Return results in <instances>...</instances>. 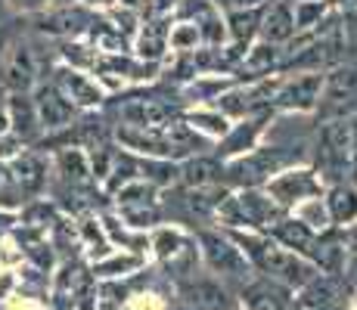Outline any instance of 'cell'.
I'll use <instances>...</instances> for the list:
<instances>
[{"instance_id":"1","label":"cell","mask_w":357,"mask_h":310,"mask_svg":"<svg viewBox=\"0 0 357 310\" xmlns=\"http://www.w3.org/2000/svg\"><path fill=\"white\" fill-rule=\"evenodd\" d=\"M286 211L264 192V186H243L239 192H230L221 202L215 215V224H224L230 230H255V233H271L273 224L283 217Z\"/></svg>"},{"instance_id":"2","label":"cell","mask_w":357,"mask_h":310,"mask_svg":"<svg viewBox=\"0 0 357 310\" xmlns=\"http://www.w3.org/2000/svg\"><path fill=\"white\" fill-rule=\"evenodd\" d=\"M196 242H199V254H202L205 267L215 273L218 279H227V282H239V286H249L252 282V261L245 258V251L239 248L227 233L221 230H199L196 233Z\"/></svg>"},{"instance_id":"3","label":"cell","mask_w":357,"mask_h":310,"mask_svg":"<svg viewBox=\"0 0 357 310\" xmlns=\"http://www.w3.org/2000/svg\"><path fill=\"white\" fill-rule=\"evenodd\" d=\"M298 162V153H289L286 146H255L252 153L224 162V183L243 186H264L273 174L283 168H292Z\"/></svg>"},{"instance_id":"4","label":"cell","mask_w":357,"mask_h":310,"mask_svg":"<svg viewBox=\"0 0 357 310\" xmlns=\"http://www.w3.org/2000/svg\"><path fill=\"white\" fill-rule=\"evenodd\" d=\"M314 171L324 183H345L348 177V118H329L314 137Z\"/></svg>"},{"instance_id":"5","label":"cell","mask_w":357,"mask_h":310,"mask_svg":"<svg viewBox=\"0 0 357 310\" xmlns=\"http://www.w3.org/2000/svg\"><path fill=\"white\" fill-rule=\"evenodd\" d=\"M159 196H162L159 186L137 177V180H130L121 186V189L112 192V202H115V208H119V217L125 220L128 226L146 230V226H155L162 220V199Z\"/></svg>"},{"instance_id":"6","label":"cell","mask_w":357,"mask_h":310,"mask_svg":"<svg viewBox=\"0 0 357 310\" xmlns=\"http://www.w3.org/2000/svg\"><path fill=\"white\" fill-rule=\"evenodd\" d=\"M357 112V62H335L324 72V91H320L317 115L329 118H351Z\"/></svg>"},{"instance_id":"7","label":"cell","mask_w":357,"mask_h":310,"mask_svg":"<svg viewBox=\"0 0 357 310\" xmlns=\"http://www.w3.org/2000/svg\"><path fill=\"white\" fill-rule=\"evenodd\" d=\"M324 189H326V183L320 180L314 164H292V168H283L280 174H273L271 180L264 183V192L283 211H292L295 205H301L305 199L324 196Z\"/></svg>"},{"instance_id":"8","label":"cell","mask_w":357,"mask_h":310,"mask_svg":"<svg viewBox=\"0 0 357 310\" xmlns=\"http://www.w3.org/2000/svg\"><path fill=\"white\" fill-rule=\"evenodd\" d=\"M155 258L162 261L165 270H171L174 277H187L193 273V267L199 264V242L196 236H190L181 226H159L149 239Z\"/></svg>"},{"instance_id":"9","label":"cell","mask_w":357,"mask_h":310,"mask_svg":"<svg viewBox=\"0 0 357 310\" xmlns=\"http://www.w3.org/2000/svg\"><path fill=\"white\" fill-rule=\"evenodd\" d=\"M93 16H97V10L87 3H63V6H47V10L31 13V22L38 34L66 40V38H84Z\"/></svg>"},{"instance_id":"10","label":"cell","mask_w":357,"mask_h":310,"mask_svg":"<svg viewBox=\"0 0 357 310\" xmlns=\"http://www.w3.org/2000/svg\"><path fill=\"white\" fill-rule=\"evenodd\" d=\"M320 91H324V72L280 75V84H277V91H273V109L311 115V112H317Z\"/></svg>"},{"instance_id":"11","label":"cell","mask_w":357,"mask_h":310,"mask_svg":"<svg viewBox=\"0 0 357 310\" xmlns=\"http://www.w3.org/2000/svg\"><path fill=\"white\" fill-rule=\"evenodd\" d=\"M0 84L10 93H31L40 84V56L31 40L19 38L10 44L0 65Z\"/></svg>"},{"instance_id":"12","label":"cell","mask_w":357,"mask_h":310,"mask_svg":"<svg viewBox=\"0 0 357 310\" xmlns=\"http://www.w3.org/2000/svg\"><path fill=\"white\" fill-rule=\"evenodd\" d=\"M50 81L81 109V112H97L102 102L109 100V93L102 91V84L97 78H91V72H84V68H72V65H66V62H59V65L53 68Z\"/></svg>"},{"instance_id":"13","label":"cell","mask_w":357,"mask_h":310,"mask_svg":"<svg viewBox=\"0 0 357 310\" xmlns=\"http://www.w3.org/2000/svg\"><path fill=\"white\" fill-rule=\"evenodd\" d=\"M31 100H34V109H38V118H40L44 134H59V130L72 127V121L78 118V112H81L53 81H40V84L31 91Z\"/></svg>"},{"instance_id":"14","label":"cell","mask_w":357,"mask_h":310,"mask_svg":"<svg viewBox=\"0 0 357 310\" xmlns=\"http://www.w3.org/2000/svg\"><path fill=\"white\" fill-rule=\"evenodd\" d=\"M93 72L97 78H115L119 84H153L162 75V62H146L134 53H100Z\"/></svg>"},{"instance_id":"15","label":"cell","mask_w":357,"mask_h":310,"mask_svg":"<svg viewBox=\"0 0 357 310\" xmlns=\"http://www.w3.org/2000/svg\"><path fill=\"white\" fill-rule=\"evenodd\" d=\"M271 115L273 112H261V115H245V118L233 121L227 134L215 143V155L221 162H230V158H239V155L252 153L255 146H261V137H264Z\"/></svg>"},{"instance_id":"16","label":"cell","mask_w":357,"mask_h":310,"mask_svg":"<svg viewBox=\"0 0 357 310\" xmlns=\"http://www.w3.org/2000/svg\"><path fill=\"white\" fill-rule=\"evenodd\" d=\"M93 286V273L78 261H63L53 279V310H78L87 304V292Z\"/></svg>"},{"instance_id":"17","label":"cell","mask_w":357,"mask_h":310,"mask_svg":"<svg viewBox=\"0 0 357 310\" xmlns=\"http://www.w3.org/2000/svg\"><path fill=\"white\" fill-rule=\"evenodd\" d=\"M171 16H140V29L134 34L130 53L146 62H165L168 59V31H171Z\"/></svg>"},{"instance_id":"18","label":"cell","mask_w":357,"mask_h":310,"mask_svg":"<svg viewBox=\"0 0 357 310\" xmlns=\"http://www.w3.org/2000/svg\"><path fill=\"white\" fill-rule=\"evenodd\" d=\"M181 298L190 310H233V298L221 279L190 277L181 282Z\"/></svg>"},{"instance_id":"19","label":"cell","mask_w":357,"mask_h":310,"mask_svg":"<svg viewBox=\"0 0 357 310\" xmlns=\"http://www.w3.org/2000/svg\"><path fill=\"white\" fill-rule=\"evenodd\" d=\"M13 177H16L22 196H40L50 186V158L44 153H38L34 146L22 149L16 158L10 162Z\"/></svg>"},{"instance_id":"20","label":"cell","mask_w":357,"mask_h":310,"mask_svg":"<svg viewBox=\"0 0 357 310\" xmlns=\"http://www.w3.org/2000/svg\"><path fill=\"white\" fill-rule=\"evenodd\" d=\"M6 118H10V130L25 143V146H38V143L44 140V127H40L31 93H10L6 96Z\"/></svg>"},{"instance_id":"21","label":"cell","mask_w":357,"mask_h":310,"mask_svg":"<svg viewBox=\"0 0 357 310\" xmlns=\"http://www.w3.org/2000/svg\"><path fill=\"white\" fill-rule=\"evenodd\" d=\"M280 56H283V47L258 40V44H252L249 50H245V56L239 59L233 78H236L239 84H249V81H261V78H271V75H280Z\"/></svg>"},{"instance_id":"22","label":"cell","mask_w":357,"mask_h":310,"mask_svg":"<svg viewBox=\"0 0 357 310\" xmlns=\"http://www.w3.org/2000/svg\"><path fill=\"white\" fill-rule=\"evenodd\" d=\"M50 180L53 183H66V186H93L97 177L91 171V162H87V153L81 146H63L56 149L50 162Z\"/></svg>"},{"instance_id":"23","label":"cell","mask_w":357,"mask_h":310,"mask_svg":"<svg viewBox=\"0 0 357 310\" xmlns=\"http://www.w3.org/2000/svg\"><path fill=\"white\" fill-rule=\"evenodd\" d=\"M295 16H292V0H273V3H264L261 10V25H258V40H267V44H289L295 38Z\"/></svg>"},{"instance_id":"24","label":"cell","mask_w":357,"mask_h":310,"mask_svg":"<svg viewBox=\"0 0 357 310\" xmlns=\"http://www.w3.org/2000/svg\"><path fill=\"white\" fill-rule=\"evenodd\" d=\"M236 84L233 75H196L193 81H187L183 87H177V96L187 106H211L224 91Z\"/></svg>"},{"instance_id":"25","label":"cell","mask_w":357,"mask_h":310,"mask_svg":"<svg viewBox=\"0 0 357 310\" xmlns=\"http://www.w3.org/2000/svg\"><path fill=\"white\" fill-rule=\"evenodd\" d=\"M324 202L329 211V220L335 226H354L357 224V183H333L324 189Z\"/></svg>"},{"instance_id":"26","label":"cell","mask_w":357,"mask_h":310,"mask_svg":"<svg viewBox=\"0 0 357 310\" xmlns=\"http://www.w3.org/2000/svg\"><path fill=\"white\" fill-rule=\"evenodd\" d=\"M181 186H215L224 183V162L218 155H190L181 162Z\"/></svg>"},{"instance_id":"27","label":"cell","mask_w":357,"mask_h":310,"mask_svg":"<svg viewBox=\"0 0 357 310\" xmlns=\"http://www.w3.org/2000/svg\"><path fill=\"white\" fill-rule=\"evenodd\" d=\"M183 121H187L190 127H193L196 134L202 137V140H208V143H218L233 124L227 115L218 112L215 106H190V109H183Z\"/></svg>"},{"instance_id":"28","label":"cell","mask_w":357,"mask_h":310,"mask_svg":"<svg viewBox=\"0 0 357 310\" xmlns=\"http://www.w3.org/2000/svg\"><path fill=\"white\" fill-rule=\"evenodd\" d=\"M267 236H271L273 242H280L283 248H289V251H298V254H305V258H307V251H311L314 236H317V233L307 230L298 217H292L289 211H286V215L273 224V230L267 233Z\"/></svg>"},{"instance_id":"29","label":"cell","mask_w":357,"mask_h":310,"mask_svg":"<svg viewBox=\"0 0 357 310\" xmlns=\"http://www.w3.org/2000/svg\"><path fill=\"white\" fill-rule=\"evenodd\" d=\"M261 10H264V6H255V10H230L227 16H224L230 44H239V47H245V50L255 44L258 25H261Z\"/></svg>"},{"instance_id":"30","label":"cell","mask_w":357,"mask_h":310,"mask_svg":"<svg viewBox=\"0 0 357 310\" xmlns=\"http://www.w3.org/2000/svg\"><path fill=\"white\" fill-rule=\"evenodd\" d=\"M140 177V155L128 153V149H115V158H112V168H109L106 180H102V192L112 196L115 189H121L125 183L137 180Z\"/></svg>"},{"instance_id":"31","label":"cell","mask_w":357,"mask_h":310,"mask_svg":"<svg viewBox=\"0 0 357 310\" xmlns=\"http://www.w3.org/2000/svg\"><path fill=\"white\" fill-rule=\"evenodd\" d=\"M59 62H66V65L72 68H84V72H93V65H97V56L100 50L91 44V40H81V38H66L59 40Z\"/></svg>"},{"instance_id":"32","label":"cell","mask_w":357,"mask_h":310,"mask_svg":"<svg viewBox=\"0 0 357 310\" xmlns=\"http://www.w3.org/2000/svg\"><path fill=\"white\" fill-rule=\"evenodd\" d=\"M289 215H292V217H298L301 224H305L307 230H314V233H324V230H329V226H333V220H329V211H326L324 196L305 199L301 205H295Z\"/></svg>"},{"instance_id":"33","label":"cell","mask_w":357,"mask_h":310,"mask_svg":"<svg viewBox=\"0 0 357 310\" xmlns=\"http://www.w3.org/2000/svg\"><path fill=\"white\" fill-rule=\"evenodd\" d=\"M292 16H295V31H311L329 16L326 0H292Z\"/></svg>"},{"instance_id":"34","label":"cell","mask_w":357,"mask_h":310,"mask_svg":"<svg viewBox=\"0 0 357 310\" xmlns=\"http://www.w3.org/2000/svg\"><path fill=\"white\" fill-rule=\"evenodd\" d=\"M202 47V34L196 22H171L168 31V53H196Z\"/></svg>"},{"instance_id":"35","label":"cell","mask_w":357,"mask_h":310,"mask_svg":"<svg viewBox=\"0 0 357 310\" xmlns=\"http://www.w3.org/2000/svg\"><path fill=\"white\" fill-rule=\"evenodd\" d=\"M140 267V258L130 251H115V254H106L102 261H97V267H93V277L100 279H119V277H128L130 270H137Z\"/></svg>"},{"instance_id":"36","label":"cell","mask_w":357,"mask_h":310,"mask_svg":"<svg viewBox=\"0 0 357 310\" xmlns=\"http://www.w3.org/2000/svg\"><path fill=\"white\" fill-rule=\"evenodd\" d=\"M100 224L106 230L109 242H121V248H130V251H143L146 248V236H134L119 215H100Z\"/></svg>"},{"instance_id":"37","label":"cell","mask_w":357,"mask_h":310,"mask_svg":"<svg viewBox=\"0 0 357 310\" xmlns=\"http://www.w3.org/2000/svg\"><path fill=\"white\" fill-rule=\"evenodd\" d=\"M348 174L357 183V112L348 118Z\"/></svg>"},{"instance_id":"38","label":"cell","mask_w":357,"mask_h":310,"mask_svg":"<svg viewBox=\"0 0 357 310\" xmlns=\"http://www.w3.org/2000/svg\"><path fill=\"white\" fill-rule=\"evenodd\" d=\"M177 6V0H140L143 16H171Z\"/></svg>"},{"instance_id":"39","label":"cell","mask_w":357,"mask_h":310,"mask_svg":"<svg viewBox=\"0 0 357 310\" xmlns=\"http://www.w3.org/2000/svg\"><path fill=\"white\" fill-rule=\"evenodd\" d=\"M221 10H255V6H264V3H271V0H215Z\"/></svg>"},{"instance_id":"40","label":"cell","mask_w":357,"mask_h":310,"mask_svg":"<svg viewBox=\"0 0 357 310\" xmlns=\"http://www.w3.org/2000/svg\"><path fill=\"white\" fill-rule=\"evenodd\" d=\"M13 3H16V10H22V13H38V10L53 6V0H13Z\"/></svg>"},{"instance_id":"41","label":"cell","mask_w":357,"mask_h":310,"mask_svg":"<svg viewBox=\"0 0 357 310\" xmlns=\"http://www.w3.org/2000/svg\"><path fill=\"white\" fill-rule=\"evenodd\" d=\"M13 226H16V215H13V211H6V208H0V233L13 230Z\"/></svg>"},{"instance_id":"42","label":"cell","mask_w":357,"mask_h":310,"mask_svg":"<svg viewBox=\"0 0 357 310\" xmlns=\"http://www.w3.org/2000/svg\"><path fill=\"white\" fill-rule=\"evenodd\" d=\"M66 3H87V6H93V10H102V6H109L112 0H66Z\"/></svg>"},{"instance_id":"43","label":"cell","mask_w":357,"mask_h":310,"mask_svg":"<svg viewBox=\"0 0 357 310\" xmlns=\"http://www.w3.org/2000/svg\"><path fill=\"white\" fill-rule=\"evenodd\" d=\"M13 16V6H10V0H0V25H6V19Z\"/></svg>"},{"instance_id":"44","label":"cell","mask_w":357,"mask_h":310,"mask_svg":"<svg viewBox=\"0 0 357 310\" xmlns=\"http://www.w3.org/2000/svg\"><path fill=\"white\" fill-rule=\"evenodd\" d=\"M119 6H130V10H140V0H112Z\"/></svg>"},{"instance_id":"45","label":"cell","mask_w":357,"mask_h":310,"mask_svg":"<svg viewBox=\"0 0 357 310\" xmlns=\"http://www.w3.org/2000/svg\"><path fill=\"white\" fill-rule=\"evenodd\" d=\"M6 96H10V91H6V87L0 84V112H3V109H6Z\"/></svg>"},{"instance_id":"46","label":"cell","mask_w":357,"mask_h":310,"mask_svg":"<svg viewBox=\"0 0 357 310\" xmlns=\"http://www.w3.org/2000/svg\"><path fill=\"white\" fill-rule=\"evenodd\" d=\"M348 245H351V251L357 254V226H354V230H351V236H348Z\"/></svg>"},{"instance_id":"47","label":"cell","mask_w":357,"mask_h":310,"mask_svg":"<svg viewBox=\"0 0 357 310\" xmlns=\"http://www.w3.org/2000/svg\"><path fill=\"white\" fill-rule=\"evenodd\" d=\"M345 3H357V0H326V6H345Z\"/></svg>"},{"instance_id":"48","label":"cell","mask_w":357,"mask_h":310,"mask_svg":"<svg viewBox=\"0 0 357 310\" xmlns=\"http://www.w3.org/2000/svg\"><path fill=\"white\" fill-rule=\"evenodd\" d=\"M78 310H97V307H93V304H81Z\"/></svg>"},{"instance_id":"49","label":"cell","mask_w":357,"mask_h":310,"mask_svg":"<svg viewBox=\"0 0 357 310\" xmlns=\"http://www.w3.org/2000/svg\"><path fill=\"white\" fill-rule=\"evenodd\" d=\"M233 310H245V307H233Z\"/></svg>"},{"instance_id":"50","label":"cell","mask_w":357,"mask_h":310,"mask_svg":"<svg viewBox=\"0 0 357 310\" xmlns=\"http://www.w3.org/2000/svg\"><path fill=\"white\" fill-rule=\"evenodd\" d=\"M354 13H357V6H354Z\"/></svg>"}]
</instances>
